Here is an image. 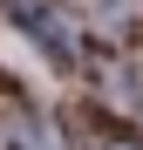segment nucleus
<instances>
[{"label": "nucleus", "instance_id": "f257e3e1", "mask_svg": "<svg viewBox=\"0 0 143 150\" xmlns=\"http://www.w3.org/2000/svg\"><path fill=\"white\" fill-rule=\"evenodd\" d=\"M109 150H130V143H109Z\"/></svg>", "mask_w": 143, "mask_h": 150}]
</instances>
